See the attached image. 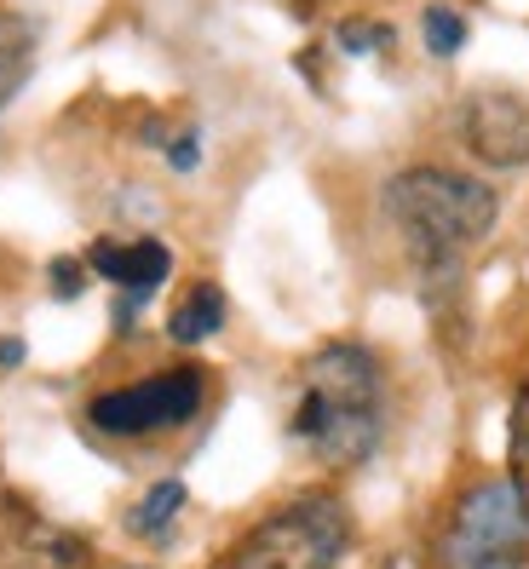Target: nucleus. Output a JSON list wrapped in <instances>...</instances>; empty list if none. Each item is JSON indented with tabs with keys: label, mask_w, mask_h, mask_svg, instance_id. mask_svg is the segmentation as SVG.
I'll use <instances>...</instances> for the list:
<instances>
[{
	"label": "nucleus",
	"mask_w": 529,
	"mask_h": 569,
	"mask_svg": "<svg viewBox=\"0 0 529 569\" xmlns=\"http://www.w3.org/2000/svg\"><path fill=\"white\" fill-rule=\"evenodd\" d=\"M288 438L335 472H351L369 460L386 438V380L375 351L351 340L311 351L300 368V391H293Z\"/></svg>",
	"instance_id": "1"
},
{
	"label": "nucleus",
	"mask_w": 529,
	"mask_h": 569,
	"mask_svg": "<svg viewBox=\"0 0 529 569\" xmlns=\"http://www.w3.org/2000/svg\"><path fill=\"white\" fill-rule=\"evenodd\" d=\"M495 190L472 173H449V167H403L386 184V219L397 237L409 242L420 271H455L460 253L478 248L495 230Z\"/></svg>",
	"instance_id": "2"
},
{
	"label": "nucleus",
	"mask_w": 529,
	"mask_h": 569,
	"mask_svg": "<svg viewBox=\"0 0 529 569\" xmlns=\"http://www.w3.org/2000/svg\"><path fill=\"white\" fill-rule=\"evenodd\" d=\"M351 547V512L335 495H300L293 507L253 523L213 569H340Z\"/></svg>",
	"instance_id": "3"
},
{
	"label": "nucleus",
	"mask_w": 529,
	"mask_h": 569,
	"mask_svg": "<svg viewBox=\"0 0 529 569\" xmlns=\"http://www.w3.org/2000/svg\"><path fill=\"white\" fill-rule=\"evenodd\" d=\"M449 569H523L529 563V507L507 478L472 483L443 535Z\"/></svg>",
	"instance_id": "4"
},
{
	"label": "nucleus",
	"mask_w": 529,
	"mask_h": 569,
	"mask_svg": "<svg viewBox=\"0 0 529 569\" xmlns=\"http://www.w3.org/2000/svg\"><path fill=\"white\" fill-rule=\"evenodd\" d=\"M202 397H208L202 368H168V375L98 391L87 403V420H92V431H104V438H156V431L190 426L202 415Z\"/></svg>",
	"instance_id": "5"
},
{
	"label": "nucleus",
	"mask_w": 529,
	"mask_h": 569,
	"mask_svg": "<svg viewBox=\"0 0 529 569\" xmlns=\"http://www.w3.org/2000/svg\"><path fill=\"white\" fill-rule=\"evenodd\" d=\"M460 144L483 167H523L529 161V104L512 92H472L460 104Z\"/></svg>",
	"instance_id": "6"
},
{
	"label": "nucleus",
	"mask_w": 529,
	"mask_h": 569,
	"mask_svg": "<svg viewBox=\"0 0 529 569\" xmlns=\"http://www.w3.org/2000/svg\"><path fill=\"white\" fill-rule=\"evenodd\" d=\"M92 552L76 529H58L41 512L0 500V569H87Z\"/></svg>",
	"instance_id": "7"
},
{
	"label": "nucleus",
	"mask_w": 529,
	"mask_h": 569,
	"mask_svg": "<svg viewBox=\"0 0 529 569\" xmlns=\"http://www.w3.org/2000/svg\"><path fill=\"white\" fill-rule=\"evenodd\" d=\"M87 271L121 288V328H127L132 311H139V299H150L161 282H168L173 253L161 248L156 237H132V242H110V237H104V242H92Z\"/></svg>",
	"instance_id": "8"
},
{
	"label": "nucleus",
	"mask_w": 529,
	"mask_h": 569,
	"mask_svg": "<svg viewBox=\"0 0 529 569\" xmlns=\"http://www.w3.org/2000/svg\"><path fill=\"white\" fill-rule=\"evenodd\" d=\"M29 70H36V23L23 12H0V110L23 92Z\"/></svg>",
	"instance_id": "9"
},
{
	"label": "nucleus",
	"mask_w": 529,
	"mask_h": 569,
	"mask_svg": "<svg viewBox=\"0 0 529 569\" xmlns=\"http://www.w3.org/2000/svg\"><path fill=\"white\" fill-rule=\"evenodd\" d=\"M219 328H224V293H219L213 282H196V288L179 299V311L168 317L173 346H202V340H213Z\"/></svg>",
	"instance_id": "10"
},
{
	"label": "nucleus",
	"mask_w": 529,
	"mask_h": 569,
	"mask_svg": "<svg viewBox=\"0 0 529 569\" xmlns=\"http://www.w3.org/2000/svg\"><path fill=\"white\" fill-rule=\"evenodd\" d=\"M184 495H190V489H184L179 478H161V483L139 500V507L127 512V529H132V535H168V523L184 512Z\"/></svg>",
	"instance_id": "11"
},
{
	"label": "nucleus",
	"mask_w": 529,
	"mask_h": 569,
	"mask_svg": "<svg viewBox=\"0 0 529 569\" xmlns=\"http://www.w3.org/2000/svg\"><path fill=\"white\" fill-rule=\"evenodd\" d=\"M507 483L529 507V380L512 397V420H507Z\"/></svg>",
	"instance_id": "12"
},
{
	"label": "nucleus",
	"mask_w": 529,
	"mask_h": 569,
	"mask_svg": "<svg viewBox=\"0 0 529 569\" xmlns=\"http://www.w3.org/2000/svg\"><path fill=\"white\" fill-rule=\"evenodd\" d=\"M420 29H426V52H438V58H455L460 47H467V18H460L455 7H426Z\"/></svg>",
	"instance_id": "13"
},
{
	"label": "nucleus",
	"mask_w": 529,
	"mask_h": 569,
	"mask_svg": "<svg viewBox=\"0 0 529 569\" xmlns=\"http://www.w3.org/2000/svg\"><path fill=\"white\" fill-rule=\"evenodd\" d=\"M340 47L346 52H386L391 47V29L386 23H346L340 29Z\"/></svg>",
	"instance_id": "14"
},
{
	"label": "nucleus",
	"mask_w": 529,
	"mask_h": 569,
	"mask_svg": "<svg viewBox=\"0 0 529 569\" xmlns=\"http://www.w3.org/2000/svg\"><path fill=\"white\" fill-rule=\"evenodd\" d=\"M52 288H58L63 299H76V293H81V264H76V259H52Z\"/></svg>",
	"instance_id": "15"
},
{
	"label": "nucleus",
	"mask_w": 529,
	"mask_h": 569,
	"mask_svg": "<svg viewBox=\"0 0 529 569\" xmlns=\"http://www.w3.org/2000/svg\"><path fill=\"white\" fill-rule=\"evenodd\" d=\"M168 156H173V167H196V132L173 139V144H168Z\"/></svg>",
	"instance_id": "16"
},
{
	"label": "nucleus",
	"mask_w": 529,
	"mask_h": 569,
	"mask_svg": "<svg viewBox=\"0 0 529 569\" xmlns=\"http://www.w3.org/2000/svg\"><path fill=\"white\" fill-rule=\"evenodd\" d=\"M23 362V340H7V346H0V368H18Z\"/></svg>",
	"instance_id": "17"
},
{
	"label": "nucleus",
	"mask_w": 529,
	"mask_h": 569,
	"mask_svg": "<svg viewBox=\"0 0 529 569\" xmlns=\"http://www.w3.org/2000/svg\"><path fill=\"white\" fill-rule=\"evenodd\" d=\"M127 569H132V563H127Z\"/></svg>",
	"instance_id": "18"
}]
</instances>
